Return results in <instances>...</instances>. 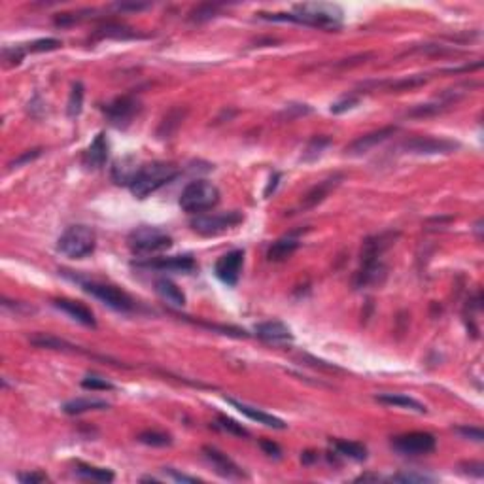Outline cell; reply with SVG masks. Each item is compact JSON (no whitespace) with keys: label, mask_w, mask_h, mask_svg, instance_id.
<instances>
[{"label":"cell","mask_w":484,"mask_h":484,"mask_svg":"<svg viewBox=\"0 0 484 484\" xmlns=\"http://www.w3.org/2000/svg\"><path fill=\"white\" fill-rule=\"evenodd\" d=\"M344 12L337 4L329 2H305L293 6V14H259L265 21H288V23L306 25L324 31H337L343 27Z\"/></svg>","instance_id":"cell-1"},{"label":"cell","mask_w":484,"mask_h":484,"mask_svg":"<svg viewBox=\"0 0 484 484\" xmlns=\"http://www.w3.org/2000/svg\"><path fill=\"white\" fill-rule=\"evenodd\" d=\"M178 174V167L169 161H154V163L142 165V169L134 176L129 189L136 199H146L152 193H156L159 188H163L165 184L172 182Z\"/></svg>","instance_id":"cell-2"},{"label":"cell","mask_w":484,"mask_h":484,"mask_svg":"<svg viewBox=\"0 0 484 484\" xmlns=\"http://www.w3.org/2000/svg\"><path fill=\"white\" fill-rule=\"evenodd\" d=\"M219 189L208 180H195L188 184L180 195V208L188 214H204L219 203Z\"/></svg>","instance_id":"cell-3"},{"label":"cell","mask_w":484,"mask_h":484,"mask_svg":"<svg viewBox=\"0 0 484 484\" xmlns=\"http://www.w3.org/2000/svg\"><path fill=\"white\" fill-rule=\"evenodd\" d=\"M127 244L136 256H152L157 252L169 250L172 246V237L161 227L142 226L129 233Z\"/></svg>","instance_id":"cell-4"},{"label":"cell","mask_w":484,"mask_h":484,"mask_svg":"<svg viewBox=\"0 0 484 484\" xmlns=\"http://www.w3.org/2000/svg\"><path fill=\"white\" fill-rule=\"evenodd\" d=\"M97 246V234L91 227L72 226L57 241V250L71 259H84L93 254Z\"/></svg>","instance_id":"cell-5"},{"label":"cell","mask_w":484,"mask_h":484,"mask_svg":"<svg viewBox=\"0 0 484 484\" xmlns=\"http://www.w3.org/2000/svg\"><path fill=\"white\" fill-rule=\"evenodd\" d=\"M80 286L84 291H87L89 295H93L95 299H99L101 303H104L110 308L114 311H119V313H131L136 308V303L134 299L127 291L119 289L117 286H112V284H102V282H95V280H78Z\"/></svg>","instance_id":"cell-6"},{"label":"cell","mask_w":484,"mask_h":484,"mask_svg":"<svg viewBox=\"0 0 484 484\" xmlns=\"http://www.w3.org/2000/svg\"><path fill=\"white\" fill-rule=\"evenodd\" d=\"M242 221H244L242 212L229 210L218 212V214H197L195 218L189 221V226L195 233L203 234V237H216V234L233 229Z\"/></svg>","instance_id":"cell-7"},{"label":"cell","mask_w":484,"mask_h":484,"mask_svg":"<svg viewBox=\"0 0 484 484\" xmlns=\"http://www.w3.org/2000/svg\"><path fill=\"white\" fill-rule=\"evenodd\" d=\"M437 439L428 431H411L391 439V448L403 456H424L435 450Z\"/></svg>","instance_id":"cell-8"},{"label":"cell","mask_w":484,"mask_h":484,"mask_svg":"<svg viewBox=\"0 0 484 484\" xmlns=\"http://www.w3.org/2000/svg\"><path fill=\"white\" fill-rule=\"evenodd\" d=\"M460 148V142L448 141V138H437V136H414L403 144L407 154L414 156H437V154H454Z\"/></svg>","instance_id":"cell-9"},{"label":"cell","mask_w":484,"mask_h":484,"mask_svg":"<svg viewBox=\"0 0 484 484\" xmlns=\"http://www.w3.org/2000/svg\"><path fill=\"white\" fill-rule=\"evenodd\" d=\"M138 112H141V102L131 95L117 97L104 106V114L108 117V121L116 127H127Z\"/></svg>","instance_id":"cell-10"},{"label":"cell","mask_w":484,"mask_h":484,"mask_svg":"<svg viewBox=\"0 0 484 484\" xmlns=\"http://www.w3.org/2000/svg\"><path fill=\"white\" fill-rule=\"evenodd\" d=\"M242 265H244V250H231L216 261L214 273L226 286L234 288L241 278Z\"/></svg>","instance_id":"cell-11"},{"label":"cell","mask_w":484,"mask_h":484,"mask_svg":"<svg viewBox=\"0 0 484 484\" xmlns=\"http://www.w3.org/2000/svg\"><path fill=\"white\" fill-rule=\"evenodd\" d=\"M136 267L156 269L167 273H193L197 269V261L191 256H171V258H154L146 261H136Z\"/></svg>","instance_id":"cell-12"},{"label":"cell","mask_w":484,"mask_h":484,"mask_svg":"<svg viewBox=\"0 0 484 484\" xmlns=\"http://www.w3.org/2000/svg\"><path fill=\"white\" fill-rule=\"evenodd\" d=\"M396 133H398V127L388 125L378 129V131H373V133L363 134V136H359V138H356V141L352 142L350 146L346 148V154H348V156H363V154H367L369 149H373L375 146H378V144H383L384 141H388V138L394 136Z\"/></svg>","instance_id":"cell-13"},{"label":"cell","mask_w":484,"mask_h":484,"mask_svg":"<svg viewBox=\"0 0 484 484\" xmlns=\"http://www.w3.org/2000/svg\"><path fill=\"white\" fill-rule=\"evenodd\" d=\"M343 182V174H333V176H329V178L322 180V182H318L316 186H314L313 189H308L305 193V197H303V201H301V204H299V210H311V208H314V206H318V204L326 199V197L333 191V189L339 186Z\"/></svg>","instance_id":"cell-14"},{"label":"cell","mask_w":484,"mask_h":484,"mask_svg":"<svg viewBox=\"0 0 484 484\" xmlns=\"http://www.w3.org/2000/svg\"><path fill=\"white\" fill-rule=\"evenodd\" d=\"M203 454L204 458L210 461L212 468L216 469V473H219L221 476H226V479H242V476H246L244 475V471H242L227 454L219 452L218 448H214V446H204Z\"/></svg>","instance_id":"cell-15"},{"label":"cell","mask_w":484,"mask_h":484,"mask_svg":"<svg viewBox=\"0 0 484 484\" xmlns=\"http://www.w3.org/2000/svg\"><path fill=\"white\" fill-rule=\"evenodd\" d=\"M386 273H388V269L384 265L383 259L361 261V269L356 274V288H369V286L383 284Z\"/></svg>","instance_id":"cell-16"},{"label":"cell","mask_w":484,"mask_h":484,"mask_svg":"<svg viewBox=\"0 0 484 484\" xmlns=\"http://www.w3.org/2000/svg\"><path fill=\"white\" fill-rule=\"evenodd\" d=\"M106 159H108V138L104 133H99L95 136V141L89 144V148L84 152L82 163L89 171H97L106 163Z\"/></svg>","instance_id":"cell-17"},{"label":"cell","mask_w":484,"mask_h":484,"mask_svg":"<svg viewBox=\"0 0 484 484\" xmlns=\"http://www.w3.org/2000/svg\"><path fill=\"white\" fill-rule=\"evenodd\" d=\"M227 401H229V403H231L239 413H242L244 416H248L250 420L258 422V424H263V426H267V428H274V430H286L284 420L276 418V416H273V414L265 413V411H261V409H258V407H252L248 405V403H242V401H237V399L233 398H227Z\"/></svg>","instance_id":"cell-18"},{"label":"cell","mask_w":484,"mask_h":484,"mask_svg":"<svg viewBox=\"0 0 484 484\" xmlns=\"http://www.w3.org/2000/svg\"><path fill=\"white\" fill-rule=\"evenodd\" d=\"M396 239H398V233H394V231L375 234V237L367 239L363 242V248H361V261L383 259L384 252L390 248Z\"/></svg>","instance_id":"cell-19"},{"label":"cell","mask_w":484,"mask_h":484,"mask_svg":"<svg viewBox=\"0 0 484 484\" xmlns=\"http://www.w3.org/2000/svg\"><path fill=\"white\" fill-rule=\"evenodd\" d=\"M256 335H258L259 339L267 341V343L273 344H284L293 341L291 329H289L286 324H282V322L278 320L263 322V324L256 326Z\"/></svg>","instance_id":"cell-20"},{"label":"cell","mask_w":484,"mask_h":484,"mask_svg":"<svg viewBox=\"0 0 484 484\" xmlns=\"http://www.w3.org/2000/svg\"><path fill=\"white\" fill-rule=\"evenodd\" d=\"M142 169V163L133 156L121 157L117 159L114 167H112V180L116 182L117 186H131L134 176L138 174Z\"/></svg>","instance_id":"cell-21"},{"label":"cell","mask_w":484,"mask_h":484,"mask_svg":"<svg viewBox=\"0 0 484 484\" xmlns=\"http://www.w3.org/2000/svg\"><path fill=\"white\" fill-rule=\"evenodd\" d=\"M59 311H63L64 314H69L72 320H76L86 328H97V320H95L93 313L87 308L86 305H82L78 301H71V299H57L53 303Z\"/></svg>","instance_id":"cell-22"},{"label":"cell","mask_w":484,"mask_h":484,"mask_svg":"<svg viewBox=\"0 0 484 484\" xmlns=\"http://www.w3.org/2000/svg\"><path fill=\"white\" fill-rule=\"evenodd\" d=\"M299 237L295 234H286V237H282V239H278V241L274 242L273 246L269 248V252H267V258H269V261H273V263H280V261H286L288 258H291L293 256V252L299 248Z\"/></svg>","instance_id":"cell-23"},{"label":"cell","mask_w":484,"mask_h":484,"mask_svg":"<svg viewBox=\"0 0 484 484\" xmlns=\"http://www.w3.org/2000/svg\"><path fill=\"white\" fill-rule=\"evenodd\" d=\"M156 291L157 295L163 299L165 303H169L172 306H184L186 305V295L184 291L169 278H157L156 280Z\"/></svg>","instance_id":"cell-24"},{"label":"cell","mask_w":484,"mask_h":484,"mask_svg":"<svg viewBox=\"0 0 484 484\" xmlns=\"http://www.w3.org/2000/svg\"><path fill=\"white\" fill-rule=\"evenodd\" d=\"M376 401H378V403H384V405L409 409V411H414V413L418 414L428 413L426 405H422L418 399L409 398L405 394H380V396H376Z\"/></svg>","instance_id":"cell-25"},{"label":"cell","mask_w":484,"mask_h":484,"mask_svg":"<svg viewBox=\"0 0 484 484\" xmlns=\"http://www.w3.org/2000/svg\"><path fill=\"white\" fill-rule=\"evenodd\" d=\"M108 403L102 401V399H95V398H78V399H71L66 401L63 405V411L66 414H84L89 413V411H104L108 409Z\"/></svg>","instance_id":"cell-26"},{"label":"cell","mask_w":484,"mask_h":484,"mask_svg":"<svg viewBox=\"0 0 484 484\" xmlns=\"http://www.w3.org/2000/svg\"><path fill=\"white\" fill-rule=\"evenodd\" d=\"M186 114H188V110L186 108H172L171 112L163 117L161 125L157 129V136H159V138H169V136L182 125Z\"/></svg>","instance_id":"cell-27"},{"label":"cell","mask_w":484,"mask_h":484,"mask_svg":"<svg viewBox=\"0 0 484 484\" xmlns=\"http://www.w3.org/2000/svg\"><path fill=\"white\" fill-rule=\"evenodd\" d=\"M333 448L339 456L350 458V460L363 461L367 460V448L361 443H354V441H335Z\"/></svg>","instance_id":"cell-28"},{"label":"cell","mask_w":484,"mask_h":484,"mask_svg":"<svg viewBox=\"0 0 484 484\" xmlns=\"http://www.w3.org/2000/svg\"><path fill=\"white\" fill-rule=\"evenodd\" d=\"M430 80L428 74H416V76H409V78L396 80V82H384V84H376L375 87L380 89H388V91H407V89H414V87L424 86Z\"/></svg>","instance_id":"cell-29"},{"label":"cell","mask_w":484,"mask_h":484,"mask_svg":"<svg viewBox=\"0 0 484 484\" xmlns=\"http://www.w3.org/2000/svg\"><path fill=\"white\" fill-rule=\"evenodd\" d=\"M76 473L80 476H84V479H89V481H97V483H112L116 479L114 471L104 468H95V465H86V463H78Z\"/></svg>","instance_id":"cell-30"},{"label":"cell","mask_w":484,"mask_h":484,"mask_svg":"<svg viewBox=\"0 0 484 484\" xmlns=\"http://www.w3.org/2000/svg\"><path fill=\"white\" fill-rule=\"evenodd\" d=\"M331 146V138L328 136H314L313 141L306 144L305 152H303V161H314Z\"/></svg>","instance_id":"cell-31"},{"label":"cell","mask_w":484,"mask_h":484,"mask_svg":"<svg viewBox=\"0 0 484 484\" xmlns=\"http://www.w3.org/2000/svg\"><path fill=\"white\" fill-rule=\"evenodd\" d=\"M136 439L141 441L142 445H148V446H169V445H172V437L169 435V433H163V431H156V430L142 431L141 435H138Z\"/></svg>","instance_id":"cell-32"},{"label":"cell","mask_w":484,"mask_h":484,"mask_svg":"<svg viewBox=\"0 0 484 484\" xmlns=\"http://www.w3.org/2000/svg\"><path fill=\"white\" fill-rule=\"evenodd\" d=\"M221 10V4H201L189 12V21H195V23H203L208 21L212 17L218 16V12Z\"/></svg>","instance_id":"cell-33"},{"label":"cell","mask_w":484,"mask_h":484,"mask_svg":"<svg viewBox=\"0 0 484 484\" xmlns=\"http://www.w3.org/2000/svg\"><path fill=\"white\" fill-rule=\"evenodd\" d=\"M82 106H84V86H82V82H78V84H74V87H72L69 104H66L69 117H78L80 112H82Z\"/></svg>","instance_id":"cell-34"},{"label":"cell","mask_w":484,"mask_h":484,"mask_svg":"<svg viewBox=\"0 0 484 484\" xmlns=\"http://www.w3.org/2000/svg\"><path fill=\"white\" fill-rule=\"evenodd\" d=\"M218 428L233 433L237 437H250V431L246 430V428H242V424H237L233 418H227V416H218Z\"/></svg>","instance_id":"cell-35"},{"label":"cell","mask_w":484,"mask_h":484,"mask_svg":"<svg viewBox=\"0 0 484 484\" xmlns=\"http://www.w3.org/2000/svg\"><path fill=\"white\" fill-rule=\"evenodd\" d=\"M63 44H61V40L57 38H44V40H36V42H32V44H29V47H27V53L31 51V53H40V51H53V49H57V47H61Z\"/></svg>","instance_id":"cell-36"},{"label":"cell","mask_w":484,"mask_h":484,"mask_svg":"<svg viewBox=\"0 0 484 484\" xmlns=\"http://www.w3.org/2000/svg\"><path fill=\"white\" fill-rule=\"evenodd\" d=\"M82 386H84L86 390H114V384L97 375H87L86 378L82 380Z\"/></svg>","instance_id":"cell-37"},{"label":"cell","mask_w":484,"mask_h":484,"mask_svg":"<svg viewBox=\"0 0 484 484\" xmlns=\"http://www.w3.org/2000/svg\"><path fill=\"white\" fill-rule=\"evenodd\" d=\"M359 104V99L356 95H350V97H344L341 101H337L331 104V114H343V112H348V110L356 108Z\"/></svg>","instance_id":"cell-38"},{"label":"cell","mask_w":484,"mask_h":484,"mask_svg":"<svg viewBox=\"0 0 484 484\" xmlns=\"http://www.w3.org/2000/svg\"><path fill=\"white\" fill-rule=\"evenodd\" d=\"M4 61L10 64H19L23 61V57L27 55V47L23 46H16V47H4Z\"/></svg>","instance_id":"cell-39"},{"label":"cell","mask_w":484,"mask_h":484,"mask_svg":"<svg viewBox=\"0 0 484 484\" xmlns=\"http://www.w3.org/2000/svg\"><path fill=\"white\" fill-rule=\"evenodd\" d=\"M456 433H460L461 437L471 439L475 443H483L484 439L483 430L481 428H473V426H460V428H456Z\"/></svg>","instance_id":"cell-40"},{"label":"cell","mask_w":484,"mask_h":484,"mask_svg":"<svg viewBox=\"0 0 484 484\" xmlns=\"http://www.w3.org/2000/svg\"><path fill=\"white\" fill-rule=\"evenodd\" d=\"M40 156H42V149L40 148L29 149V152H25L23 156H19L17 159H14V161L10 163V169H19V167H23V165L29 163V161H34V159Z\"/></svg>","instance_id":"cell-41"},{"label":"cell","mask_w":484,"mask_h":484,"mask_svg":"<svg viewBox=\"0 0 484 484\" xmlns=\"http://www.w3.org/2000/svg\"><path fill=\"white\" fill-rule=\"evenodd\" d=\"M391 481H401V483H430L433 481L428 475H414V473H401V475H394Z\"/></svg>","instance_id":"cell-42"},{"label":"cell","mask_w":484,"mask_h":484,"mask_svg":"<svg viewBox=\"0 0 484 484\" xmlns=\"http://www.w3.org/2000/svg\"><path fill=\"white\" fill-rule=\"evenodd\" d=\"M259 446L263 448V452L267 454V456H271V458H282V448L276 443H273V441H269V439H263V441H259Z\"/></svg>","instance_id":"cell-43"},{"label":"cell","mask_w":484,"mask_h":484,"mask_svg":"<svg viewBox=\"0 0 484 484\" xmlns=\"http://www.w3.org/2000/svg\"><path fill=\"white\" fill-rule=\"evenodd\" d=\"M17 479L25 484H38V483H46L47 475L46 473H40V471H34V473H19Z\"/></svg>","instance_id":"cell-44"},{"label":"cell","mask_w":484,"mask_h":484,"mask_svg":"<svg viewBox=\"0 0 484 484\" xmlns=\"http://www.w3.org/2000/svg\"><path fill=\"white\" fill-rule=\"evenodd\" d=\"M165 473H167L169 476H172L176 483H199V479H197V476L186 475V473H178L176 469H172V468H165Z\"/></svg>","instance_id":"cell-45"},{"label":"cell","mask_w":484,"mask_h":484,"mask_svg":"<svg viewBox=\"0 0 484 484\" xmlns=\"http://www.w3.org/2000/svg\"><path fill=\"white\" fill-rule=\"evenodd\" d=\"M116 8L119 10V12H127V10H131V12H138V10H146L149 8V4H125V2H119V4H116Z\"/></svg>","instance_id":"cell-46"},{"label":"cell","mask_w":484,"mask_h":484,"mask_svg":"<svg viewBox=\"0 0 484 484\" xmlns=\"http://www.w3.org/2000/svg\"><path fill=\"white\" fill-rule=\"evenodd\" d=\"M465 468H469V473H473L475 476L484 475V465L481 461H476V463H465Z\"/></svg>","instance_id":"cell-47"},{"label":"cell","mask_w":484,"mask_h":484,"mask_svg":"<svg viewBox=\"0 0 484 484\" xmlns=\"http://www.w3.org/2000/svg\"><path fill=\"white\" fill-rule=\"evenodd\" d=\"M278 180H280V174H278V172H276V174H274L273 178H271V184H269V186H267V189H265V197H269V195H271V191H274V188H276V184H278Z\"/></svg>","instance_id":"cell-48"},{"label":"cell","mask_w":484,"mask_h":484,"mask_svg":"<svg viewBox=\"0 0 484 484\" xmlns=\"http://www.w3.org/2000/svg\"><path fill=\"white\" fill-rule=\"evenodd\" d=\"M313 460H316V456H313V452L303 454V461H305V463H311Z\"/></svg>","instance_id":"cell-49"}]
</instances>
